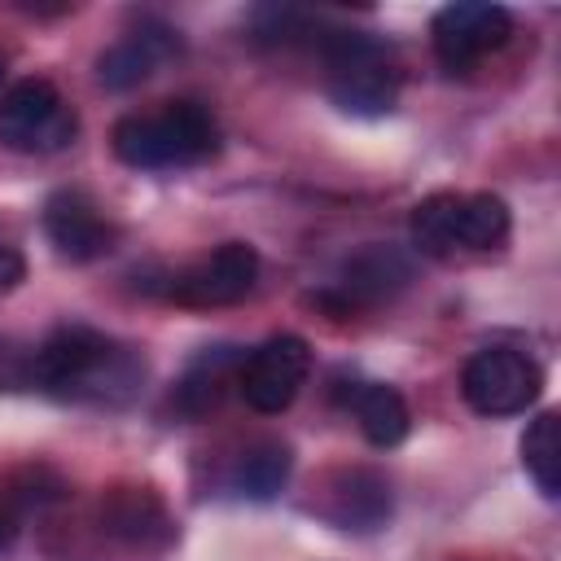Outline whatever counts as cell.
<instances>
[{
	"instance_id": "6",
	"label": "cell",
	"mask_w": 561,
	"mask_h": 561,
	"mask_svg": "<svg viewBox=\"0 0 561 561\" xmlns=\"http://www.w3.org/2000/svg\"><path fill=\"white\" fill-rule=\"evenodd\" d=\"M307 373H311V346L298 333H276L245 355L237 373V390L254 412L276 416L298 399V390L307 386Z\"/></svg>"
},
{
	"instance_id": "20",
	"label": "cell",
	"mask_w": 561,
	"mask_h": 561,
	"mask_svg": "<svg viewBox=\"0 0 561 561\" xmlns=\"http://www.w3.org/2000/svg\"><path fill=\"white\" fill-rule=\"evenodd\" d=\"M0 79H4V57H0Z\"/></svg>"
},
{
	"instance_id": "18",
	"label": "cell",
	"mask_w": 561,
	"mask_h": 561,
	"mask_svg": "<svg viewBox=\"0 0 561 561\" xmlns=\"http://www.w3.org/2000/svg\"><path fill=\"white\" fill-rule=\"evenodd\" d=\"M289 465H294L289 447H280V443H259V447H250V451L241 456V465H237V473H232V486H237L245 500H272V495L289 482Z\"/></svg>"
},
{
	"instance_id": "10",
	"label": "cell",
	"mask_w": 561,
	"mask_h": 561,
	"mask_svg": "<svg viewBox=\"0 0 561 561\" xmlns=\"http://www.w3.org/2000/svg\"><path fill=\"white\" fill-rule=\"evenodd\" d=\"M175 35L167 26H140L131 35H123L118 44H110L101 57H96V79L101 88L110 92H127L136 83H145L171 53H175Z\"/></svg>"
},
{
	"instance_id": "2",
	"label": "cell",
	"mask_w": 561,
	"mask_h": 561,
	"mask_svg": "<svg viewBox=\"0 0 561 561\" xmlns=\"http://www.w3.org/2000/svg\"><path fill=\"white\" fill-rule=\"evenodd\" d=\"M110 145L118 162L136 171L193 167L219 153V123L202 101H167L153 114H127L114 123Z\"/></svg>"
},
{
	"instance_id": "1",
	"label": "cell",
	"mask_w": 561,
	"mask_h": 561,
	"mask_svg": "<svg viewBox=\"0 0 561 561\" xmlns=\"http://www.w3.org/2000/svg\"><path fill=\"white\" fill-rule=\"evenodd\" d=\"M31 373L57 399L127 403L145 381V359L88 324H66L35 351Z\"/></svg>"
},
{
	"instance_id": "5",
	"label": "cell",
	"mask_w": 561,
	"mask_h": 561,
	"mask_svg": "<svg viewBox=\"0 0 561 561\" xmlns=\"http://www.w3.org/2000/svg\"><path fill=\"white\" fill-rule=\"evenodd\" d=\"M539 386H543L539 364L513 346H486V351L469 355V364L460 373V394L482 416L526 412L539 399Z\"/></svg>"
},
{
	"instance_id": "8",
	"label": "cell",
	"mask_w": 561,
	"mask_h": 561,
	"mask_svg": "<svg viewBox=\"0 0 561 561\" xmlns=\"http://www.w3.org/2000/svg\"><path fill=\"white\" fill-rule=\"evenodd\" d=\"M254 280H259V250L245 241H224L206 259L175 272L167 294L184 307H228L241 302L254 289Z\"/></svg>"
},
{
	"instance_id": "17",
	"label": "cell",
	"mask_w": 561,
	"mask_h": 561,
	"mask_svg": "<svg viewBox=\"0 0 561 561\" xmlns=\"http://www.w3.org/2000/svg\"><path fill=\"white\" fill-rule=\"evenodd\" d=\"M456 206H460V193H434L412 206L408 228L421 254H434V259L456 254Z\"/></svg>"
},
{
	"instance_id": "19",
	"label": "cell",
	"mask_w": 561,
	"mask_h": 561,
	"mask_svg": "<svg viewBox=\"0 0 561 561\" xmlns=\"http://www.w3.org/2000/svg\"><path fill=\"white\" fill-rule=\"evenodd\" d=\"M22 276H26V259H22V250L0 232V294L13 289Z\"/></svg>"
},
{
	"instance_id": "3",
	"label": "cell",
	"mask_w": 561,
	"mask_h": 561,
	"mask_svg": "<svg viewBox=\"0 0 561 561\" xmlns=\"http://www.w3.org/2000/svg\"><path fill=\"white\" fill-rule=\"evenodd\" d=\"M320 48H324V66H329V96L346 114L377 118L394 105L399 70L381 39H373L364 31H333L320 39Z\"/></svg>"
},
{
	"instance_id": "13",
	"label": "cell",
	"mask_w": 561,
	"mask_h": 561,
	"mask_svg": "<svg viewBox=\"0 0 561 561\" xmlns=\"http://www.w3.org/2000/svg\"><path fill=\"white\" fill-rule=\"evenodd\" d=\"M329 517L342 530H377L390 517V486L373 469H351L342 473V486L333 491Z\"/></svg>"
},
{
	"instance_id": "15",
	"label": "cell",
	"mask_w": 561,
	"mask_h": 561,
	"mask_svg": "<svg viewBox=\"0 0 561 561\" xmlns=\"http://www.w3.org/2000/svg\"><path fill=\"white\" fill-rule=\"evenodd\" d=\"M522 465L535 478V486L557 500L561 495V416L539 412L522 434Z\"/></svg>"
},
{
	"instance_id": "9",
	"label": "cell",
	"mask_w": 561,
	"mask_h": 561,
	"mask_svg": "<svg viewBox=\"0 0 561 561\" xmlns=\"http://www.w3.org/2000/svg\"><path fill=\"white\" fill-rule=\"evenodd\" d=\"M44 232L53 241V250L70 263H92L105 259L118 241V228L101 215V206L79 193V188H61L44 202Z\"/></svg>"
},
{
	"instance_id": "4",
	"label": "cell",
	"mask_w": 561,
	"mask_h": 561,
	"mask_svg": "<svg viewBox=\"0 0 561 561\" xmlns=\"http://www.w3.org/2000/svg\"><path fill=\"white\" fill-rule=\"evenodd\" d=\"M75 131L79 114L48 79H22L0 96V145L13 153H61Z\"/></svg>"
},
{
	"instance_id": "7",
	"label": "cell",
	"mask_w": 561,
	"mask_h": 561,
	"mask_svg": "<svg viewBox=\"0 0 561 561\" xmlns=\"http://www.w3.org/2000/svg\"><path fill=\"white\" fill-rule=\"evenodd\" d=\"M513 35V13L491 0L443 4L430 22V44L447 70H469L478 57L495 53Z\"/></svg>"
},
{
	"instance_id": "11",
	"label": "cell",
	"mask_w": 561,
	"mask_h": 561,
	"mask_svg": "<svg viewBox=\"0 0 561 561\" xmlns=\"http://www.w3.org/2000/svg\"><path fill=\"white\" fill-rule=\"evenodd\" d=\"M241 364H245V355H241L237 346H206V351L184 368V377H180V386H175V403H180V412L202 416V412L219 408L224 390L237 386Z\"/></svg>"
},
{
	"instance_id": "16",
	"label": "cell",
	"mask_w": 561,
	"mask_h": 561,
	"mask_svg": "<svg viewBox=\"0 0 561 561\" xmlns=\"http://www.w3.org/2000/svg\"><path fill=\"white\" fill-rule=\"evenodd\" d=\"M508 237V206L495 193H460L456 250H491Z\"/></svg>"
},
{
	"instance_id": "12",
	"label": "cell",
	"mask_w": 561,
	"mask_h": 561,
	"mask_svg": "<svg viewBox=\"0 0 561 561\" xmlns=\"http://www.w3.org/2000/svg\"><path fill=\"white\" fill-rule=\"evenodd\" d=\"M408 276H412V263L394 245H368L342 267V298L377 302V298L394 294L399 285H408Z\"/></svg>"
},
{
	"instance_id": "14",
	"label": "cell",
	"mask_w": 561,
	"mask_h": 561,
	"mask_svg": "<svg viewBox=\"0 0 561 561\" xmlns=\"http://www.w3.org/2000/svg\"><path fill=\"white\" fill-rule=\"evenodd\" d=\"M351 408H355V421H359V430H364V438H368L373 447H394V443L408 438L412 416H408V403H403V394H399L394 386H386V381H364V386L355 390Z\"/></svg>"
}]
</instances>
